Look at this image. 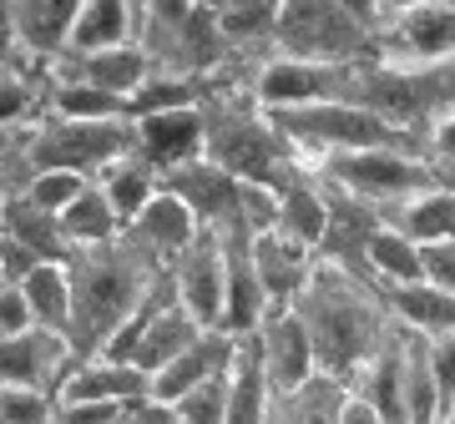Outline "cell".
<instances>
[{
	"label": "cell",
	"mask_w": 455,
	"mask_h": 424,
	"mask_svg": "<svg viewBox=\"0 0 455 424\" xmlns=\"http://www.w3.org/2000/svg\"><path fill=\"white\" fill-rule=\"evenodd\" d=\"M86 187V172H71V167H36L31 187H26V197H31L36 208L46 212H61L71 197Z\"/></svg>",
	"instance_id": "d590c367"
},
{
	"label": "cell",
	"mask_w": 455,
	"mask_h": 424,
	"mask_svg": "<svg viewBox=\"0 0 455 424\" xmlns=\"http://www.w3.org/2000/svg\"><path fill=\"white\" fill-rule=\"evenodd\" d=\"M26 303H31V318L41 328H71V268L66 258H41L26 278H16Z\"/></svg>",
	"instance_id": "7402d4cb"
},
{
	"label": "cell",
	"mask_w": 455,
	"mask_h": 424,
	"mask_svg": "<svg viewBox=\"0 0 455 424\" xmlns=\"http://www.w3.org/2000/svg\"><path fill=\"white\" fill-rule=\"evenodd\" d=\"M66 268H71V328L82 334V349H101L127 324V313L147 298L152 253L132 238V253L82 258V263H66Z\"/></svg>",
	"instance_id": "7a4b0ae2"
},
{
	"label": "cell",
	"mask_w": 455,
	"mask_h": 424,
	"mask_svg": "<svg viewBox=\"0 0 455 424\" xmlns=\"http://www.w3.org/2000/svg\"><path fill=\"white\" fill-rule=\"evenodd\" d=\"M390 303L415 334H455V294L435 288L430 278L390 283Z\"/></svg>",
	"instance_id": "d4e9b609"
},
{
	"label": "cell",
	"mask_w": 455,
	"mask_h": 424,
	"mask_svg": "<svg viewBox=\"0 0 455 424\" xmlns=\"http://www.w3.org/2000/svg\"><path fill=\"white\" fill-rule=\"evenodd\" d=\"M127 228H132V238H137L152 258H178L182 247L203 232V217H197V212L188 208L172 187H163V182H157V192L147 197L142 212L132 217Z\"/></svg>",
	"instance_id": "2e32d148"
},
{
	"label": "cell",
	"mask_w": 455,
	"mask_h": 424,
	"mask_svg": "<svg viewBox=\"0 0 455 424\" xmlns=\"http://www.w3.org/2000/svg\"><path fill=\"white\" fill-rule=\"evenodd\" d=\"M395 228L415 238V243H440L455 238V187H420L400 202V223Z\"/></svg>",
	"instance_id": "83f0119b"
},
{
	"label": "cell",
	"mask_w": 455,
	"mask_h": 424,
	"mask_svg": "<svg viewBox=\"0 0 455 424\" xmlns=\"http://www.w3.org/2000/svg\"><path fill=\"white\" fill-rule=\"evenodd\" d=\"M228 359H233V334H228V328H197V339L182 343L178 354L152 374V389L147 394L172 409L178 394H188L193 384H203V379H212V374H223Z\"/></svg>",
	"instance_id": "9a60e30c"
},
{
	"label": "cell",
	"mask_w": 455,
	"mask_h": 424,
	"mask_svg": "<svg viewBox=\"0 0 455 424\" xmlns=\"http://www.w3.org/2000/svg\"><path fill=\"white\" fill-rule=\"evenodd\" d=\"M430 339V369L440 384V404L455 399V334H425Z\"/></svg>",
	"instance_id": "f35d334b"
},
{
	"label": "cell",
	"mask_w": 455,
	"mask_h": 424,
	"mask_svg": "<svg viewBox=\"0 0 455 424\" xmlns=\"http://www.w3.org/2000/svg\"><path fill=\"white\" fill-rule=\"evenodd\" d=\"M56 223H61V232H66V243L71 247H107L116 232H122V217L112 212V202H107V192H101V182H86L82 192L56 212Z\"/></svg>",
	"instance_id": "44dd1931"
},
{
	"label": "cell",
	"mask_w": 455,
	"mask_h": 424,
	"mask_svg": "<svg viewBox=\"0 0 455 424\" xmlns=\"http://www.w3.org/2000/svg\"><path fill=\"white\" fill-rule=\"evenodd\" d=\"M11 35H16V16H11V5L0 0V51L11 46Z\"/></svg>",
	"instance_id": "b9f144b4"
},
{
	"label": "cell",
	"mask_w": 455,
	"mask_h": 424,
	"mask_svg": "<svg viewBox=\"0 0 455 424\" xmlns=\"http://www.w3.org/2000/svg\"><path fill=\"white\" fill-rule=\"evenodd\" d=\"M385 56L410 66H435L455 56V0H420L400 5L385 31Z\"/></svg>",
	"instance_id": "30bf717a"
},
{
	"label": "cell",
	"mask_w": 455,
	"mask_h": 424,
	"mask_svg": "<svg viewBox=\"0 0 455 424\" xmlns=\"http://www.w3.org/2000/svg\"><path fill=\"white\" fill-rule=\"evenodd\" d=\"M355 71L349 61H309V56H283L259 76V101L268 106H293V101H324V97H349Z\"/></svg>",
	"instance_id": "4fadbf2b"
},
{
	"label": "cell",
	"mask_w": 455,
	"mask_h": 424,
	"mask_svg": "<svg viewBox=\"0 0 455 424\" xmlns=\"http://www.w3.org/2000/svg\"><path fill=\"white\" fill-rule=\"evenodd\" d=\"M364 263L385 278V288L390 283H410V278H420V243L405 238L400 228H374L364 238Z\"/></svg>",
	"instance_id": "1f68e13d"
},
{
	"label": "cell",
	"mask_w": 455,
	"mask_h": 424,
	"mask_svg": "<svg viewBox=\"0 0 455 424\" xmlns=\"http://www.w3.org/2000/svg\"><path fill=\"white\" fill-rule=\"evenodd\" d=\"M268 122L278 127L283 142L314 152H359V147H400L405 131L400 122L370 106V101L349 97H324V101H293V106H268Z\"/></svg>",
	"instance_id": "3957f363"
},
{
	"label": "cell",
	"mask_w": 455,
	"mask_h": 424,
	"mask_svg": "<svg viewBox=\"0 0 455 424\" xmlns=\"http://www.w3.org/2000/svg\"><path fill=\"white\" fill-rule=\"evenodd\" d=\"M0 283H5V273H0Z\"/></svg>",
	"instance_id": "7bdbcfd3"
},
{
	"label": "cell",
	"mask_w": 455,
	"mask_h": 424,
	"mask_svg": "<svg viewBox=\"0 0 455 424\" xmlns=\"http://www.w3.org/2000/svg\"><path fill=\"white\" fill-rule=\"evenodd\" d=\"M97 182H101V192H107V202H112V212L122 217V228H127L132 217L142 212L147 197L157 192V167L127 147V152H116L112 162L101 167Z\"/></svg>",
	"instance_id": "603a6c76"
},
{
	"label": "cell",
	"mask_w": 455,
	"mask_h": 424,
	"mask_svg": "<svg viewBox=\"0 0 455 424\" xmlns=\"http://www.w3.org/2000/svg\"><path fill=\"white\" fill-rule=\"evenodd\" d=\"M203 147H208V116L197 112L193 101L132 116V152L147 157L157 172H172V167L203 157Z\"/></svg>",
	"instance_id": "ba28073f"
},
{
	"label": "cell",
	"mask_w": 455,
	"mask_h": 424,
	"mask_svg": "<svg viewBox=\"0 0 455 424\" xmlns=\"http://www.w3.org/2000/svg\"><path fill=\"white\" fill-rule=\"evenodd\" d=\"M248 263H253V273H259L268 303H293V298L304 294L309 273H314L309 243H299V238L283 232L278 223L253 228V238H248Z\"/></svg>",
	"instance_id": "5bb4252c"
},
{
	"label": "cell",
	"mask_w": 455,
	"mask_h": 424,
	"mask_svg": "<svg viewBox=\"0 0 455 424\" xmlns=\"http://www.w3.org/2000/svg\"><path fill=\"white\" fill-rule=\"evenodd\" d=\"M163 187H172L203 217V228H212V232H223L228 223H243V182L233 177L228 167L212 162L208 152L172 167V172H163Z\"/></svg>",
	"instance_id": "8fae6325"
},
{
	"label": "cell",
	"mask_w": 455,
	"mask_h": 424,
	"mask_svg": "<svg viewBox=\"0 0 455 424\" xmlns=\"http://www.w3.org/2000/svg\"><path fill=\"white\" fill-rule=\"evenodd\" d=\"M172 268V294L203 328H218L223 318V283H228V247L212 228H203L193 243L182 247Z\"/></svg>",
	"instance_id": "9c48e42d"
},
{
	"label": "cell",
	"mask_w": 455,
	"mask_h": 424,
	"mask_svg": "<svg viewBox=\"0 0 455 424\" xmlns=\"http://www.w3.org/2000/svg\"><path fill=\"white\" fill-rule=\"evenodd\" d=\"M56 116H132V97H116V91H101V86L71 76L56 91Z\"/></svg>",
	"instance_id": "836d02e7"
},
{
	"label": "cell",
	"mask_w": 455,
	"mask_h": 424,
	"mask_svg": "<svg viewBox=\"0 0 455 424\" xmlns=\"http://www.w3.org/2000/svg\"><path fill=\"white\" fill-rule=\"evenodd\" d=\"M420 278H430L435 288L455 294V238H440V243H420Z\"/></svg>",
	"instance_id": "74e56055"
},
{
	"label": "cell",
	"mask_w": 455,
	"mask_h": 424,
	"mask_svg": "<svg viewBox=\"0 0 455 424\" xmlns=\"http://www.w3.org/2000/svg\"><path fill=\"white\" fill-rule=\"evenodd\" d=\"M329 172L349 197L364 202H405L420 187H435V167L410 157L400 147H359V152H334Z\"/></svg>",
	"instance_id": "8992f818"
},
{
	"label": "cell",
	"mask_w": 455,
	"mask_h": 424,
	"mask_svg": "<svg viewBox=\"0 0 455 424\" xmlns=\"http://www.w3.org/2000/svg\"><path fill=\"white\" fill-rule=\"evenodd\" d=\"M82 0H16L11 16H16V35L31 51H66V31L76 16Z\"/></svg>",
	"instance_id": "f1b7e54d"
},
{
	"label": "cell",
	"mask_w": 455,
	"mask_h": 424,
	"mask_svg": "<svg viewBox=\"0 0 455 424\" xmlns=\"http://www.w3.org/2000/svg\"><path fill=\"white\" fill-rule=\"evenodd\" d=\"M283 137L268 116H228L208 127V157L228 167L238 182H259V187H283Z\"/></svg>",
	"instance_id": "52a82bcc"
},
{
	"label": "cell",
	"mask_w": 455,
	"mask_h": 424,
	"mask_svg": "<svg viewBox=\"0 0 455 424\" xmlns=\"http://www.w3.org/2000/svg\"><path fill=\"white\" fill-rule=\"evenodd\" d=\"M152 389V374L137 369L132 359H112V354H97L92 364L71 369L61 379V399L56 404H71V399H122V404H137Z\"/></svg>",
	"instance_id": "e0dca14e"
},
{
	"label": "cell",
	"mask_w": 455,
	"mask_h": 424,
	"mask_svg": "<svg viewBox=\"0 0 455 424\" xmlns=\"http://www.w3.org/2000/svg\"><path fill=\"white\" fill-rule=\"evenodd\" d=\"M259 343H263V364H268V384L278 394H293L314 374L309 324H304V313L293 303H268V313L259 324Z\"/></svg>",
	"instance_id": "7c38bea8"
},
{
	"label": "cell",
	"mask_w": 455,
	"mask_h": 424,
	"mask_svg": "<svg viewBox=\"0 0 455 424\" xmlns=\"http://www.w3.org/2000/svg\"><path fill=\"white\" fill-rule=\"evenodd\" d=\"M132 147V116H61L56 127L31 137V167H71V172H101L116 152Z\"/></svg>",
	"instance_id": "5b68a950"
},
{
	"label": "cell",
	"mask_w": 455,
	"mask_h": 424,
	"mask_svg": "<svg viewBox=\"0 0 455 424\" xmlns=\"http://www.w3.org/2000/svg\"><path fill=\"white\" fill-rule=\"evenodd\" d=\"M132 41V0H82L71 31H66V51H101Z\"/></svg>",
	"instance_id": "cb8c5ba5"
},
{
	"label": "cell",
	"mask_w": 455,
	"mask_h": 424,
	"mask_svg": "<svg viewBox=\"0 0 455 424\" xmlns=\"http://www.w3.org/2000/svg\"><path fill=\"white\" fill-rule=\"evenodd\" d=\"M36 318H31V303L20 294V283H0V339H11V334H26Z\"/></svg>",
	"instance_id": "ab89813d"
},
{
	"label": "cell",
	"mask_w": 455,
	"mask_h": 424,
	"mask_svg": "<svg viewBox=\"0 0 455 424\" xmlns=\"http://www.w3.org/2000/svg\"><path fill=\"white\" fill-rule=\"evenodd\" d=\"M76 61V82H92L101 91H116V97H137V86L152 76V56L147 46H101V51H71Z\"/></svg>",
	"instance_id": "ffe728a7"
},
{
	"label": "cell",
	"mask_w": 455,
	"mask_h": 424,
	"mask_svg": "<svg viewBox=\"0 0 455 424\" xmlns=\"http://www.w3.org/2000/svg\"><path fill=\"white\" fill-rule=\"evenodd\" d=\"M364 399L374 404L379 420H405V389H400V343L395 349H374L370 354V384Z\"/></svg>",
	"instance_id": "d6a6232c"
},
{
	"label": "cell",
	"mask_w": 455,
	"mask_h": 424,
	"mask_svg": "<svg viewBox=\"0 0 455 424\" xmlns=\"http://www.w3.org/2000/svg\"><path fill=\"white\" fill-rule=\"evenodd\" d=\"M0 228L11 232L16 243L31 247L36 258H66V253H71L61 223H56V212L36 208L31 197H26V202H11V208H0Z\"/></svg>",
	"instance_id": "4dcf8cb0"
},
{
	"label": "cell",
	"mask_w": 455,
	"mask_h": 424,
	"mask_svg": "<svg viewBox=\"0 0 455 424\" xmlns=\"http://www.w3.org/2000/svg\"><path fill=\"white\" fill-rule=\"evenodd\" d=\"M278 46L309 61H349L364 46V20L349 11V0H278L274 11Z\"/></svg>",
	"instance_id": "277c9868"
},
{
	"label": "cell",
	"mask_w": 455,
	"mask_h": 424,
	"mask_svg": "<svg viewBox=\"0 0 455 424\" xmlns=\"http://www.w3.org/2000/svg\"><path fill=\"white\" fill-rule=\"evenodd\" d=\"M268 364H263L259 328L233 334V359H228V420H259L268 409Z\"/></svg>",
	"instance_id": "d6986e66"
},
{
	"label": "cell",
	"mask_w": 455,
	"mask_h": 424,
	"mask_svg": "<svg viewBox=\"0 0 455 424\" xmlns=\"http://www.w3.org/2000/svg\"><path fill=\"white\" fill-rule=\"evenodd\" d=\"M293 309L304 313L314 343V369L344 379L349 369L374 354V309L364 303L355 283L334 268H314L304 294L293 298Z\"/></svg>",
	"instance_id": "6da1fadb"
},
{
	"label": "cell",
	"mask_w": 455,
	"mask_h": 424,
	"mask_svg": "<svg viewBox=\"0 0 455 424\" xmlns=\"http://www.w3.org/2000/svg\"><path fill=\"white\" fill-rule=\"evenodd\" d=\"M400 389H405V420H435L445 414L440 404V384L430 369V339H400Z\"/></svg>",
	"instance_id": "484cf974"
},
{
	"label": "cell",
	"mask_w": 455,
	"mask_h": 424,
	"mask_svg": "<svg viewBox=\"0 0 455 424\" xmlns=\"http://www.w3.org/2000/svg\"><path fill=\"white\" fill-rule=\"evenodd\" d=\"M56 399L46 394V384H0V420L20 424V420H46Z\"/></svg>",
	"instance_id": "8d00e7d4"
},
{
	"label": "cell",
	"mask_w": 455,
	"mask_h": 424,
	"mask_svg": "<svg viewBox=\"0 0 455 424\" xmlns=\"http://www.w3.org/2000/svg\"><path fill=\"white\" fill-rule=\"evenodd\" d=\"M26 106H31V91H26L16 76H0V127H5V122H16Z\"/></svg>",
	"instance_id": "60d3db41"
},
{
	"label": "cell",
	"mask_w": 455,
	"mask_h": 424,
	"mask_svg": "<svg viewBox=\"0 0 455 424\" xmlns=\"http://www.w3.org/2000/svg\"><path fill=\"white\" fill-rule=\"evenodd\" d=\"M263 313H268V294H263L259 273H253V263L243 258H228V283H223V318L218 328L228 334H248V328L263 324Z\"/></svg>",
	"instance_id": "4316f807"
},
{
	"label": "cell",
	"mask_w": 455,
	"mask_h": 424,
	"mask_svg": "<svg viewBox=\"0 0 455 424\" xmlns=\"http://www.w3.org/2000/svg\"><path fill=\"white\" fill-rule=\"evenodd\" d=\"M172 420H193V424L228 420V369L203 379V384H193L188 394H178L172 399Z\"/></svg>",
	"instance_id": "e575fe53"
},
{
	"label": "cell",
	"mask_w": 455,
	"mask_h": 424,
	"mask_svg": "<svg viewBox=\"0 0 455 424\" xmlns=\"http://www.w3.org/2000/svg\"><path fill=\"white\" fill-rule=\"evenodd\" d=\"M66 359L61 328L31 324L26 334L0 339V384H46Z\"/></svg>",
	"instance_id": "ac0fdd59"
},
{
	"label": "cell",
	"mask_w": 455,
	"mask_h": 424,
	"mask_svg": "<svg viewBox=\"0 0 455 424\" xmlns=\"http://www.w3.org/2000/svg\"><path fill=\"white\" fill-rule=\"evenodd\" d=\"M283 232H293L299 243H309V247H319L329 238V202L319 192H314L309 182H283L278 187V217H274Z\"/></svg>",
	"instance_id": "f546056e"
}]
</instances>
